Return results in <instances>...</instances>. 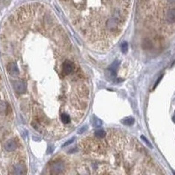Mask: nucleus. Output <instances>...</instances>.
<instances>
[{
    "mask_svg": "<svg viewBox=\"0 0 175 175\" xmlns=\"http://www.w3.org/2000/svg\"><path fill=\"white\" fill-rule=\"evenodd\" d=\"M6 69H7V72L9 73V74L12 77H16L20 74V69H19L18 64L16 62L8 63L7 66H6Z\"/></svg>",
    "mask_w": 175,
    "mask_h": 175,
    "instance_id": "obj_1",
    "label": "nucleus"
},
{
    "mask_svg": "<svg viewBox=\"0 0 175 175\" xmlns=\"http://www.w3.org/2000/svg\"><path fill=\"white\" fill-rule=\"evenodd\" d=\"M14 89L15 91L19 94H23L26 91L27 89V86H26V83L25 81L23 80H20V81H17L16 83H14Z\"/></svg>",
    "mask_w": 175,
    "mask_h": 175,
    "instance_id": "obj_2",
    "label": "nucleus"
},
{
    "mask_svg": "<svg viewBox=\"0 0 175 175\" xmlns=\"http://www.w3.org/2000/svg\"><path fill=\"white\" fill-rule=\"evenodd\" d=\"M165 21L167 24L175 23V8H170L165 11Z\"/></svg>",
    "mask_w": 175,
    "mask_h": 175,
    "instance_id": "obj_3",
    "label": "nucleus"
},
{
    "mask_svg": "<svg viewBox=\"0 0 175 175\" xmlns=\"http://www.w3.org/2000/svg\"><path fill=\"white\" fill-rule=\"evenodd\" d=\"M65 166H64V164L62 163V162H56V163H53V165H52V171L51 173H61L63 172V170L65 169L64 168Z\"/></svg>",
    "mask_w": 175,
    "mask_h": 175,
    "instance_id": "obj_4",
    "label": "nucleus"
},
{
    "mask_svg": "<svg viewBox=\"0 0 175 175\" xmlns=\"http://www.w3.org/2000/svg\"><path fill=\"white\" fill-rule=\"evenodd\" d=\"M17 148V144L14 140H8L5 144V149L7 152H13Z\"/></svg>",
    "mask_w": 175,
    "mask_h": 175,
    "instance_id": "obj_5",
    "label": "nucleus"
},
{
    "mask_svg": "<svg viewBox=\"0 0 175 175\" xmlns=\"http://www.w3.org/2000/svg\"><path fill=\"white\" fill-rule=\"evenodd\" d=\"M13 173L15 174H22V173H25V171H24V168L21 165H17L14 168H13Z\"/></svg>",
    "mask_w": 175,
    "mask_h": 175,
    "instance_id": "obj_6",
    "label": "nucleus"
},
{
    "mask_svg": "<svg viewBox=\"0 0 175 175\" xmlns=\"http://www.w3.org/2000/svg\"><path fill=\"white\" fill-rule=\"evenodd\" d=\"M95 137H97V138H104L106 137V132L104 131H103V130L96 131L95 132Z\"/></svg>",
    "mask_w": 175,
    "mask_h": 175,
    "instance_id": "obj_7",
    "label": "nucleus"
},
{
    "mask_svg": "<svg viewBox=\"0 0 175 175\" xmlns=\"http://www.w3.org/2000/svg\"><path fill=\"white\" fill-rule=\"evenodd\" d=\"M123 124L125 125H128V126H131L134 124V119L132 117H127L123 120Z\"/></svg>",
    "mask_w": 175,
    "mask_h": 175,
    "instance_id": "obj_8",
    "label": "nucleus"
},
{
    "mask_svg": "<svg viewBox=\"0 0 175 175\" xmlns=\"http://www.w3.org/2000/svg\"><path fill=\"white\" fill-rule=\"evenodd\" d=\"M128 47H129V46H128V43L127 42H123L122 43V45H121V50H122V52L124 53H126L128 52Z\"/></svg>",
    "mask_w": 175,
    "mask_h": 175,
    "instance_id": "obj_9",
    "label": "nucleus"
},
{
    "mask_svg": "<svg viewBox=\"0 0 175 175\" xmlns=\"http://www.w3.org/2000/svg\"><path fill=\"white\" fill-rule=\"evenodd\" d=\"M94 127H100L102 125V121L98 118H95L92 121Z\"/></svg>",
    "mask_w": 175,
    "mask_h": 175,
    "instance_id": "obj_10",
    "label": "nucleus"
},
{
    "mask_svg": "<svg viewBox=\"0 0 175 175\" xmlns=\"http://www.w3.org/2000/svg\"><path fill=\"white\" fill-rule=\"evenodd\" d=\"M168 4L172 5H175V0H167Z\"/></svg>",
    "mask_w": 175,
    "mask_h": 175,
    "instance_id": "obj_11",
    "label": "nucleus"
},
{
    "mask_svg": "<svg viewBox=\"0 0 175 175\" xmlns=\"http://www.w3.org/2000/svg\"><path fill=\"white\" fill-rule=\"evenodd\" d=\"M72 142H73V140H70V141H68V142H67L66 144H64V145H63V146H67L68 144H70V143H72Z\"/></svg>",
    "mask_w": 175,
    "mask_h": 175,
    "instance_id": "obj_12",
    "label": "nucleus"
},
{
    "mask_svg": "<svg viewBox=\"0 0 175 175\" xmlns=\"http://www.w3.org/2000/svg\"><path fill=\"white\" fill-rule=\"evenodd\" d=\"M173 122H174V123H175V116H174V117H173Z\"/></svg>",
    "mask_w": 175,
    "mask_h": 175,
    "instance_id": "obj_13",
    "label": "nucleus"
}]
</instances>
